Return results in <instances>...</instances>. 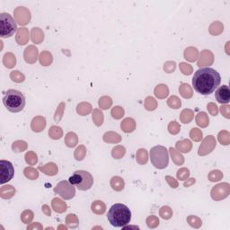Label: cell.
<instances>
[{"instance_id": "obj_33", "label": "cell", "mask_w": 230, "mask_h": 230, "mask_svg": "<svg viewBox=\"0 0 230 230\" xmlns=\"http://www.w3.org/2000/svg\"><path fill=\"white\" fill-rule=\"evenodd\" d=\"M195 182V179H193V178H192V179H190V182H184V186L185 187H188L190 184H192V183H194Z\"/></svg>"}, {"instance_id": "obj_8", "label": "cell", "mask_w": 230, "mask_h": 230, "mask_svg": "<svg viewBox=\"0 0 230 230\" xmlns=\"http://www.w3.org/2000/svg\"><path fill=\"white\" fill-rule=\"evenodd\" d=\"M14 174V169L12 163L7 160L0 161V183L4 184L12 180Z\"/></svg>"}, {"instance_id": "obj_9", "label": "cell", "mask_w": 230, "mask_h": 230, "mask_svg": "<svg viewBox=\"0 0 230 230\" xmlns=\"http://www.w3.org/2000/svg\"><path fill=\"white\" fill-rule=\"evenodd\" d=\"M228 193H229L228 183H220L213 187L211 191V196L214 199L219 200L227 197Z\"/></svg>"}, {"instance_id": "obj_32", "label": "cell", "mask_w": 230, "mask_h": 230, "mask_svg": "<svg viewBox=\"0 0 230 230\" xmlns=\"http://www.w3.org/2000/svg\"><path fill=\"white\" fill-rule=\"evenodd\" d=\"M48 210H49V207H48V206L47 205L42 206V211L45 212L48 216H50V212H49Z\"/></svg>"}, {"instance_id": "obj_30", "label": "cell", "mask_w": 230, "mask_h": 230, "mask_svg": "<svg viewBox=\"0 0 230 230\" xmlns=\"http://www.w3.org/2000/svg\"><path fill=\"white\" fill-rule=\"evenodd\" d=\"M165 179H166V181H167L168 182H169V184L171 185L172 188H176L177 185H178L177 182L174 180L173 177H171V176H166V177H165Z\"/></svg>"}, {"instance_id": "obj_10", "label": "cell", "mask_w": 230, "mask_h": 230, "mask_svg": "<svg viewBox=\"0 0 230 230\" xmlns=\"http://www.w3.org/2000/svg\"><path fill=\"white\" fill-rule=\"evenodd\" d=\"M215 97L219 104H227L230 101V89L227 86H222L216 91Z\"/></svg>"}, {"instance_id": "obj_6", "label": "cell", "mask_w": 230, "mask_h": 230, "mask_svg": "<svg viewBox=\"0 0 230 230\" xmlns=\"http://www.w3.org/2000/svg\"><path fill=\"white\" fill-rule=\"evenodd\" d=\"M17 30V25L14 19L8 13L0 14V36L2 38H10Z\"/></svg>"}, {"instance_id": "obj_1", "label": "cell", "mask_w": 230, "mask_h": 230, "mask_svg": "<svg viewBox=\"0 0 230 230\" xmlns=\"http://www.w3.org/2000/svg\"><path fill=\"white\" fill-rule=\"evenodd\" d=\"M221 76L217 70L204 68L197 70L193 77V86L197 93L202 95L212 93L220 85Z\"/></svg>"}, {"instance_id": "obj_20", "label": "cell", "mask_w": 230, "mask_h": 230, "mask_svg": "<svg viewBox=\"0 0 230 230\" xmlns=\"http://www.w3.org/2000/svg\"><path fill=\"white\" fill-rule=\"evenodd\" d=\"M209 178L210 179L211 182H216V181H219L222 178V174L220 171L218 170H215V171H212L210 174L209 175Z\"/></svg>"}, {"instance_id": "obj_16", "label": "cell", "mask_w": 230, "mask_h": 230, "mask_svg": "<svg viewBox=\"0 0 230 230\" xmlns=\"http://www.w3.org/2000/svg\"><path fill=\"white\" fill-rule=\"evenodd\" d=\"M160 215L164 219H169V218L172 217L173 215V212L171 210L170 207L168 206H164L161 208V210H160Z\"/></svg>"}, {"instance_id": "obj_25", "label": "cell", "mask_w": 230, "mask_h": 230, "mask_svg": "<svg viewBox=\"0 0 230 230\" xmlns=\"http://www.w3.org/2000/svg\"><path fill=\"white\" fill-rule=\"evenodd\" d=\"M123 112H124L123 110L121 107L117 106V107H115L112 111V116H113V118L120 119L121 116H123Z\"/></svg>"}, {"instance_id": "obj_27", "label": "cell", "mask_w": 230, "mask_h": 230, "mask_svg": "<svg viewBox=\"0 0 230 230\" xmlns=\"http://www.w3.org/2000/svg\"><path fill=\"white\" fill-rule=\"evenodd\" d=\"M25 158H26V162L28 163V164H31V165H33V163L31 160H33V161L35 162V163H37V155H35L32 152H28L26 155H25Z\"/></svg>"}, {"instance_id": "obj_23", "label": "cell", "mask_w": 230, "mask_h": 230, "mask_svg": "<svg viewBox=\"0 0 230 230\" xmlns=\"http://www.w3.org/2000/svg\"><path fill=\"white\" fill-rule=\"evenodd\" d=\"M201 137H202V133L198 129H193V131H191V137L195 141L200 140Z\"/></svg>"}, {"instance_id": "obj_28", "label": "cell", "mask_w": 230, "mask_h": 230, "mask_svg": "<svg viewBox=\"0 0 230 230\" xmlns=\"http://www.w3.org/2000/svg\"><path fill=\"white\" fill-rule=\"evenodd\" d=\"M66 143L70 148H73V147H75L76 145V141H73L72 138H71V132H69V134L67 135V137H66Z\"/></svg>"}, {"instance_id": "obj_2", "label": "cell", "mask_w": 230, "mask_h": 230, "mask_svg": "<svg viewBox=\"0 0 230 230\" xmlns=\"http://www.w3.org/2000/svg\"><path fill=\"white\" fill-rule=\"evenodd\" d=\"M107 218L112 227H123L131 222V211L124 204L115 203L109 210Z\"/></svg>"}, {"instance_id": "obj_21", "label": "cell", "mask_w": 230, "mask_h": 230, "mask_svg": "<svg viewBox=\"0 0 230 230\" xmlns=\"http://www.w3.org/2000/svg\"><path fill=\"white\" fill-rule=\"evenodd\" d=\"M189 175H190V172L188 169H185V168H182L177 172V177L180 180H185L186 178L189 177Z\"/></svg>"}, {"instance_id": "obj_19", "label": "cell", "mask_w": 230, "mask_h": 230, "mask_svg": "<svg viewBox=\"0 0 230 230\" xmlns=\"http://www.w3.org/2000/svg\"><path fill=\"white\" fill-rule=\"evenodd\" d=\"M32 218H33V213H32V211H31V210H25V211L22 214V217H21L22 220H23L25 223H26V224H27L28 222H30L31 219H32Z\"/></svg>"}, {"instance_id": "obj_3", "label": "cell", "mask_w": 230, "mask_h": 230, "mask_svg": "<svg viewBox=\"0 0 230 230\" xmlns=\"http://www.w3.org/2000/svg\"><path fill=\"white\" fill-rule=\"evenodd\" d=\"M3 104L10 112H22L25 106V97L20 91L14 89L7 90L3 97Z\"/></svg>"}, {"instance_id": "obj_31", "label": "cell", "mask_w": 230, "mask_h": 230, "mask_svg": "<svg viewBox=\"0 0 230 230\" xmlns=\"http://www.w3.org/2000/svg\"><path fill=\"white\" fill-rule=\"evenodd\" d=\"M228 106H221V112L222 114L224 115L226 118H229V115H228Z\"/></svg>"}, {"instance_id": "obj_26", "label": "cell", "mask_w": 230, "mask_h": 230, "mask_svg": "<svg viewBox=\"0 0 230 230\" xmlns=\"http://www.w3.org/2000/svg\"><path fill=\"white\" fill-rule=\"evenodd\" d=\"M147 223H148V226L149 227H155L157 225L159 224V220L155 218V217H154V216H151L149 218H148Z\"/></svg>"}, {"instance_id": "obj_5", "label": "cell", "mask_w": 230, "mask_h": 230, "mask_svg": "<svg viewBox=\"0 0 230 230\" xmlns=\"http://www.w3.org/2000/svg\"><path fill=\"white\" fill-rule=\"evenodd\" d=\"M150 160L152 165L157 169L167 167L169 164V155L165 147L155 146L150 150Z\"/></svg>"}, {"instance_id": "obj_12", "label": "cell", "mask_w": 230, "mask_h": 230, "mask_svg": "<svg viewBox=\"0 0 230 230\" xmlns=\"http://www.w3.org/2000/svg\"><path fill=\"white\" fill-rule=\"evenodd\" d=\"M124 185V180L121 177H120V176H114V177H112V180H111V186H112V188L114 191L120 192V191L123 190Z\"/></svg>"}, {"instance_id": "obj_29", "label": "cell", "mask_w": 230, "mask_h": 230, "mask_svg": "<svg viewBox=\"0 0 230 230\" xmlns=\"http://www.w3.org/2000/svg\"><path fill=\"white\" fill-rule=\"evenodd\" d=\"M208 109H209V111L211 112L214 116L218 114V107H217V105H215L214 104H209V105H208Z\"/></svg>"}, {"instance_id": "obj_22", "label": "cell", "mask_w": 230, "mask_h": 230, "mask_svg": "<svg viewBox=\"0 0 230 230\" xmlns=\"http://www.w3.org/2000/svg\"><path fill=\"white\" fill-rule=\"evenodd\" d=\"M11 77L14 81L15 82H23L25 80V76L22 75L19 71H13L11 73Z\"/></svg>"}, {"instance_id": "obj_15", "label": "cell", "mask_w": 230, "mask_h": 230, "mask_svg": "<svg viewBox=\"0 0 230 230\" xmlns=\"http://www.w3.org/2000/svg\"><path fill=\"white\" fill-rule=\"evenodd\" d=\"M184 145H182V143L181 142V141H178L177 144H176V147H177V149H179L182 151V152H183V153H188V152H190V150L192 149V143H191V141H189V140H183L182 141Z\"/></svg>"}, {"instance_id": "obj_14", "label": "cell", "mask_w": 230, "mask_h": 230, "mask_svg": "<svg viewBox=\"0 0 230 230\" xmlns=\"http://www.w3.org/2000/svg\"><path fill=\"white\" fill-rule=\"evenodd\" d=\"M50 137L53 139H59L62 136V131L59 127H56V126H52L50 129L49 131Z\"/></svg>"}, {"instance_id": "obj_18", "label": "cell", "mask_w": 230, "mask_h": 230, "mask_svg": "<svg viewBox=\"0 0 230 230\" xmlns=\"http://www.w3.org/2000/svg\"><path fill=\"white\" fill-rule=\"evenodd\" d=\"M168 105L174 109H178L181 106V101L176 96H172L168 101Z\"/></svg>"}, {"instance_id": "obj_11", "label": "cell", "mask_w": 230, "mask_h": 230, "mask_svg": "<svg viewBox=\"0 0 230 230\" xmlns=\"http://www.w3.org/2000/svg\"><path fill=\"white\" fill-rule=\"evenodd\" d=\"M51 204H52L53 210L56 212L62 213V212L67 210V204L64 201H62L60 199H59V198H54V199H52Z\"/></svg>"}, {"instance_id": "obj_13", "label": "cell", "mask_w": 230, "mask_h": 230, "mask_svg": "<svg viewBox=\"0 0 230 230\" xmlns=\"http://www.w3.org/2000/svg\"><path fill=\"white\" fill-rule=\"evenodd\" d=\"M91 209L95 214H104L106 210V206L102 200H95L92 203Z\"/></svg>"}, {"instance_id": "obj_24", "label": "cell", "mask_w": 230, "mask_h": 230, "mask_svg": "<svg viewBox=\"0 0 230 230\" xmlns=\"http://www.w3.org/2000/svg\"><path fill=\"white\" fill-rule=\"evenodd\" d=\"M170 152H171V155H172V158H174V161L175 163H177V159H179V161L182 164L183 163V157L180 155V154H178L177 152H176V150L173 149V148H171L170 149Z\"/></svg>"}, {"instance_id": "obj_17", "label": "cell", "mask_w": 230, "mask_h": 230, "mask_svg": "<svg viewBox=\"0 0 230 230\" xmlns=\"http://www.w3.org/2000/svg\"><path fill=\"white\" fill-rule=\"evenodd\" d=\"M25 174L26 177L31 178V180H34L35 178H38V176H39L38 172L33 168H26L25 170Z\"/></svg>"}, {"instance_id": "obj_4", "label": "cell", "mask_w": 230, "mask_h": 230, "mask_svg": "<svg viewBox=\"0 0 230 230\" xmlns=\"http://www.w3.org/2000/svg\"><path fill=\"white\" fill-rule=\"evenodd\" d=\"M69 182L79 191H88L93 184L92 174L85 170H77L69 177Z\"/></svg>"}, {"instance_id": "obj_7", "label": "cell", "mask_w": 230, "mask_h": 230, "mask_svg": "<svg viewBox=\"0 0 230 230\" xmlns=\"http://www.w3.org/2000/svg\"><path fill=\"white\" fill-rule=\"evenodd\" d=\"M54 193L64 199H71L76 195V189L69 181H61L54 188Z\"/></svg>"}]
</instances>
